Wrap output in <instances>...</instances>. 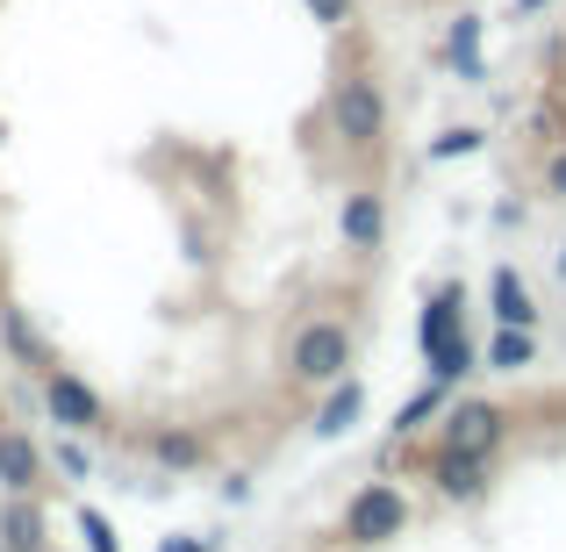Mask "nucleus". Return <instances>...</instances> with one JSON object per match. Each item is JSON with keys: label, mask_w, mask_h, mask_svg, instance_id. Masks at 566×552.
<instances>
[{"label": "nucleus", "mask_w": 566, "mask_h": 552, "mask_svg": "<svg viewBox=\"0 0 566 552\" xmlns=\"http://www.w3.org/2000/svg\"><path fill=\"white\" fill-rule=\"evenodd\" d=\"M331 129L352 158H374L387 144V86L374 80V65H345L331 86Z\"/></svg>", "instance_id": "f257e3e1"}, {"label": "nucleus", "mask_w": 566, "mask_h": 552, "mask_svg": "<svg viewBox=\"0 0 566 552\" xmlns=\"http://www.w3.org/2000/svg\"><path fill=\"white\" fill-rule=\"evenodd\" d=\"M352 366H359V337H352V323H337V316L294 323V337H287V381L337 387V381H352Z\"/></svg>", "instance_id": "f03ea898"}, {"label": "nucleus", "mask_w": 566, "mask_h": 552, "mask_svg": "<svg viewBox=\"0 0 566 552\" xmlns=\"http://www.w3.org/2000/svg\"><path fill=\"white\" fill-rule=\"evenodd\" d=\"M409 496H401L395 481H366L359 496L345 502V517H337V539H345L352 552H380V545H395L401 531H409Z\"/></svg>", "instance_id": "7ed1b4c3"}, {"label": "nucleus", "mask_w": 566, "mask_h": 552, "mask_svg": "<svg viewBox=\"0 0 566 552\" xmlns=\"http://www.w3.org/2000/svg\"><path fill=\"white\" fill-rule=\"evenodd\" d=\"M502 438H510V409L488 395H452L438 416V445L444 452H473V459H495Z\"/></svg>", "instance_id": "20e7f679"}, {"label": "nucleus", "mask_w": 566, "mask_h": 552, "mask_svg": "<svg viewBox=\"0 0 566 552\" xmlns=\"http://www.w3.org/2000/svg\"><path fill=\"white\" fill-rule=\"evenodd\" d=\"M36 387H43V416H51L57 430H72V438H101V430H108V402H101V387L86 381V373L57 366L51 381H36Z\"/></svg>", "instance_id": "39448f33"}, {"label": "nucleus", "mask_w": 566, "mask_h": 552, "mask_svg": "<svg viewBox=\"0 0 566 552\" xmlns=\"http://www.w3.org/2000/svg\"><path fill=\"white\" fill-rule=\"evenodd\" d=\"M43 481H51V452L29 430L0 424V496H43Z\"/></svg>", "instance_id": "423d86ee"}, {"label": "nucleus", "mask_w": 566, "mask_h": 552, "mask_svg": "<svg viewBox=\"0 0 566 552\" xmlns=\"http://www.w3.org/2000/svg\"><path fill=\"white\" fill-rule=\"evenodd\" d=\"M337 237H345V251L374 259L387 244V194L380 187H352L345 201H337Z\"/></svg>", "instance_id": "0eeeda50"}, {"label": "nucleus", "mask_w": 566, "mask_h": 552, "mask_svg": "<svg viewBox=\"0 0 566 552\" xmlns=\"http://www.w3.org/2000/svg\"><path fill=\"white\" fill-rule=\"evenodd\" d=\"M0 352H8L22 373H36V381H51V373L65 366V360H57V345L29 323V309H14V302H0Z\"/></svg>", "instance_id": "6e6552de"}, {"label": "nucleus", "mask_w": 566, "mask_h": 552, "mask_svg": "<svg viewBox=\"0 0 566 552\" xmlns=\"http://www.w3.org/2000/svg\"><path fill=\"white\" fill-rule=\"evenodd\" d=\"M0 552H51L43 496H0Z\"/></svg>", "instance_id": "1a4fd4ad"}, {"label": "nucleus", "mask_w": 566, "mask_h": 552, "mask_svg": "<svg viewBox=\"0 0 566 552\" xmlns=\"http://www.w3.org/2000/svg\"><path fill=\"white\" fill-rule=\"evenodd\" d=\"M430 481H438V496L444 502H481L488 496V459H473V452H430Z\"/></svg>", "instance_id": "9d476101"}, {"label": "nucleus", "mask_w": 566, "mask_h": 552, "mask_svg": "<svg viewBox=\"0 0 566 552\" xmlns=\"http://www.w3.org/2000/svg\"><path fill=\"white\" fill-rule=\"evenodd\" d=\"M488 309H495V323H510V331H538V294H531V280L516 273V265H495Z\"/></svg>", "instance_id": "9b49d317"}, {"label": "nucleus", "mask_w": 566, "mask_h": 552, "mask_svg": "<svg viewBox=\"0 0 566 552\" xmlns=\"http://www.w3.org/2000/svg\"><path fill=\"white\" fill-rule=\"evenodd\" d=\"M366 416V381L352 373V381H337V387H323V409H316V438H345L352 424Z\"/></svg>", "instance_id": "f8f14e48"}, {"label": "nucleus", "mask_w": 566, "mask_h": 552, "mask_svg": "<svg viewBox=\"0 0 566 552\" xmlns=\"http://www.w3.org/2000/svg\"><path fill=\"white\" fill-rule=\"evenodd\" d=\"M481 366L488 373H524V366H538V331H510V323H495Z\"/></svg>", "instance_id": "ddd939ff"}, {"label": "nucleus", "mask_w": 566, "mask_h": 552, "mask_svg": "<svg viewBox=\"0 0 566 552\" xmlns=\"http://www.w3.org/2000/svg\"><path fill=\"white\" fill-rule=\"evenodd\" d=\"M444 402H452V387H444V381H423V387H416V395L395 409V438H409V430H423L430 416H444Z\"/></svg>", "instance_id": "4468645a"}, {"label": "nucleus", "mask_w": 566, "mask_h": 552, "mask_svg": "<svg viewBox=\"0 0 566 552\" xmlns=\"http://www.w3.org/2000/svg\"><path fill=\"white\" fill-rule=\"evenodd\" d=\"M444 58H452L467 80H481V14H459V22L444 29Z\"/></svg>", "instance_id": "2eb2a0df"}, {"label": "nucleus", "mask_w": 566, "mask_h": 552, "mask_svg": "<svg viewBox=\"0 0 566 552\" xmlns=\"http://www.w3.org/2000/svg\"><path fill=\"white\" fill-rule=\"evenodd\" d=\"M151 459H158V467H172V473H187V467H201V459H208V445L193 438V430H158Z\"/></svg>", "instance_id": "dca6fc26"}, {"label": "nucleus", "mask_w": 566, "mask_h": 552, "mask_svg": "<svg viewBox=\"0 0 566 552\" xmlns=\"http://www.w3.org/2000/svg\"><path fill=\"white\" fill-rule=\"evenodd\" d=\"M302 8L316 14L323 29H352V22H359V0H302Z\"/></svg>", "instance_id": "f3484780"}, {"label": "nucleus", "mask_w": 566, "mask_h": 552, "mask_svg": "<svg viewBox=\"0 0 566 552\" xmlns=\"http://www.w3.org/2000/svg\"><path fill=\"white\" fill-rule=\"evenodd\" d=\"M80 531H86V545H94V552H123V539H115V524L101 510H80Z\"/></svg>", "instance_id": "a211bd4d"}, {"label": "nucleus", "mask_w": 566, "mask_h": 552, "mask_svg": "<svg viewBox=\"0 0 566 552\" xmlns=\"http://www.w3.org/2000/svg\"><path fill=\"white\" fill-rule=\"evenodd\" d=\"M481 152V129H444L438 144H430V158H473Z\"/></svg>", "instance_id": "6ab92c4d"}, {"label": "nucleus", "mask_w": 566, "mask_h": 552, "mask_svg": "<svg viewBox=\"0 0 566 552\" xmlns=\"http://www.w3.org/2000/svg\"><path fill=\"white\" fill-rule=\"evenodd\" d=\"M51 459H57V467L72 473V481H86V467H94V459H86V445H72V430L57 438V452H51Z\"/></svg>", "instance_id": "aec40b11"}, {"label": "nucleus", "mask_w": 566, "mask_h": 552, "mask_svg": "<svg viewBox=\"0 0 566 552\" xmlns=\"http://www.w3.org/2000/svg\"><path fill=\"white\" fill-rule=\"evenodd\" d=\"M545 194H553V201H566V152L545 158Z\"/></svg>", "instance_id": "412c9836"}, {"label": "nucleus", "mask_w": 566, "mask_h": 552, "mask_svg": "<svg viewBox=\"0 0 566 552\" xmlns=\"http://www.w3.org/2000/svg\"><path fill=\"white\" fill-rule=\"evenodd\" d=\"M158 552H208V545H201V539H166Z\"/></svg>", "instance_id": "4be33fe9"}]
</instances>
